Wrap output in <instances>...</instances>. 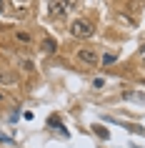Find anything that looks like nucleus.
Wrapping results in <instances>:
<instances>
[{
  "instance_id": "obj_1",
  "label": "nucleus",
  "mask_w": 145,
  "mask_h": 148,
  "mask_svg": "<svg viewBox=\"0 0 145 148\" xmlns=\"http://www.w3.org/2000/svg\"><path fill=\"white\" fill-rule=\"evenodd\" d=\"M70 33L75 38H90L93 35V23L90 20H73L70 23Z\"/></svg>"
},
{
  "instance_id": "obj_2",
  "label": "nucleus",
  "mask_w": 145,
  "mask_h": 148,
  "mask_svg": "<svg viewBox=\"0 0 145 148\" xmlns=\"http://www.w3.org/2000/svg\"><path fill=\"white\" fill-rule=\"evenodd\" d=\"M78 60L85 63V65H90V68H95L100 63V58H98V53L93 48H83V50H78Z\"/></svg>"
},
{
  "instance_id": "obj_3",
  "label": "nucleus",
  "mask_w": 145,
  "mask_h": 148,
  "mask_svg": "<svg viewBox=\"0 0 145 148\" xmlns=\"http://www.w3.org/2000/svg\"><path fill=\"white\" fill-rule=\"evenodd\" d=\"M65 8H70V3H48L50 15H60V13H65Z\"/></svg>"
},
{
  "instance_id": "obj_4",
  "label": "nucleus",
  "mask_w": 145,
  "mask_h": 148,
  "mask_svg": "<svg viewBox=\"0 0 145 148\" xmlns=\"http://www.w3.org/2000/svg\"><path fill=\"white\" fill-rule=\"evenodd\" d=\"M43 50H45V53H55V50H58L55 38H50V35H48V38H43Z\"/></svg>"
},
{
  "instance_id": "obj_5",
  "label": "nucleus",
  "mask_w": 145,
  "mask_h": 148,
  "mask_svg": "<svg viewBox=\"0 0 145 148\" xmlns=\"http://www.w3.org/2000/svg\"><path fill=\"white\" fill-rule=\"evenodd\" d=\"M15 38H18V43H25V45H28V43L33 40V35H30L28 30H18V33H15Z\"/></svg>"
},
{
  "instance_id": "obj_6",
  "label": "nucleus",
  "mask_w": 145,
  "mask_h": 148,
  "mask_svg": "<svg viewBox=\"0 0 145 148\" xmlns=\"http://www.w3.org/2000/svg\"><path fill=\"white\" fill-rule=\"evenodd\" d=\"M93 131H95V136H100V138H110V133H108V128L105 125H93Z\"/></svg>"
},
{
  "instance_id": "obj_7",
  "label": "nucleus",
  "mask_w": 145,
  "mask_h": 148,
  "mask_svg": "<svg viewBox=\"0 0 145 148\" xmlns=\"http://www.w3.org/2000/svg\"><path fill=\"white\" fill-rule=\"evenodd\" d=\"M118 60V55H113V53H108V55H103V58H100V63H103V65H110V63H115Z\"/></svg>"
},
{
  "instance_id": "obj_8",
  "label": "nucleus",
  "mask_w": 145,
  "mask_h": 148,
  "mask_svg": "<svg viewBox=\"0 0 145 148\" xmlns=\"http://www.w3.org/2000/svg\"><path fill=\"white\" fill-rule=\"evenodd\" d=\"M48 123H50V125H53V128H58V131H60V133H65V125H60V121H58V118H50V121H48Z\"/></svg>"
},
{
  "instance_id": "obj_9",
  "label": "nucleus",
  "mask_w": 145,
  "mask_h": 148,
  "mask_svg": "<svg viewBox=\"0 0 145 148\" xmlns=\"http://www.w3.org/2000/svg\"><path fill=\"white\" fill-rule=\"evenodd\" d=\"M0 83H13V75H5V73H0Z\"/></svg>"
},
{
  "instance_id": "obj_10",
  "label": "nucleus",
  "mask_w": 145,
  "mask_h": 148,
  "mask_svg": "<svg viewBox=\"0 0 145 148\" xmlns=\"http://www.w3.org/2000/svg\"><path fill=\"white\" fill-rule=\"evenodd\" d=\"M0 143H8V146H13L15 140H13V138H8V136H3V133H0Z\"/></svg>"
},
{
  "instance_id": "obj_11",
  "label": "nucleus",
  "mask_w": 145,
  "mask_h": 148,
  "mask_svg": "<svg viewBox=\"0 0 145 148\" xmlns=\"http://www.w3.org/2000/svg\"><path fill=\"white\" fill-rule=\"evenodd\" d=\"M140 60L145 63V45H140Z\"/></svg>"
},
{
  "instance_id": "obj_12",
  "label": "nucleus",
  "mask_w": 145,
  "mask_h": 148,
  "mask_svg": "<svg viewBox=\"0 0 145 148\" xmlns=\"http://www.w3.org/2000/svg\"><path fill=\"white\" fill-rule=\"evenodd\" d=\"M0 101H3V93H0Z\"/></svg>"
}]
</instances>
